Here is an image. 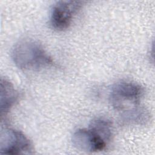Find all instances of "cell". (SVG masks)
I'll return each instance as SVG.
<instances>
[{
    "label": "cell",
    "instance_id": "obj_1",
    "mask_svg": "<svg viewBox=\"0 0 155 155\" xmlns=\"http://www.w3.org/2000/svg\"><path fill=\"white\" fill-rule=\"evenodd\" d=\"M143 92L142 87L135 82H117L111 88L110 101L125 121L140 122L146 119V112L140 107Z\"/></svg>",
    "mask_w": 155,
    "mask_h": 155
},
{
    "label": "cell",
    "instance_id": "obj_2",
    "mask_svg": "<svg viewBox=\"0 0 155 155\" xmlns=\"http://www.w3.org/2000/svg\"><path fill=\"white\" fill-rule=\"evenodd\" d=\"M12 57L15 65L24 70H38L54 64L51 57L40 44L28 39L21 40L15 45Z\"/></svg>",
    "mask_w": 155,
    "mask_h": 155
},
{
    "label": "cell",
    "instance_id": "obj_3",
    "mask_svg": "<svg viewBox=\"0 0 155 155\" xmlns=\"http://www.w3.org/2000/svg\"><path fill=\"white\" fill-rule=\"evenodd\" d=\"M33 150L29 139L21 131L5 128L1 130L0 153L5 154H31Z\"/></svg>",
    "mask_w": 155,
    "mask_h": 155
},
{
    "label": "cell",
    "instance_id": "obj_4",
    "mask_svg": "<svg viewBox=\"0 0 155 155\" xmlns=\"http://www.w3.org/2000/svg\"><path fill=\"white\" fill-rule=\"evenodd\" d=\"M82 7V1H60L53 6L50 23L57 30H64L70 25L74 15Z\"/></svg>",
    "mask_w": 155,
    "mask_h": 155
},
{
    "label": "cell",
    "instance_id": "obj_5",
    "mask_svg": "<svg viewBox=\"0 0 155 155\" xmlns=\"http://www.w3.org/2000/svg\"><path fill=\"white\" fill-rule=\"evenodd\" d=\"M72 142L77 149L87 152L102 151L108 144L90 127L76 131L72 136Z\"/></svg>",
    "mask_w": 155,
    "mask_h": 155
},
{
    "label": "cell",
    "instance_id": "obj_6",
    "mask_svg": "<svg viewBox=\"0 0 155 155\" xmlns=\"http://www.w3.org/2000/svg\"><path fill=\"white\" fill-rule=\"evenodd\" d=\"M18 99V93L13 84L5 79H1V111L5 114Z\"/></svg>",
    "mask_w": 155,
    "mask_h": 155
}]
</instances>
